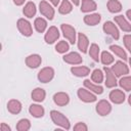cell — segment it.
<instances>
[{
  "mask_svg": "<svg viewBox=\"0 0 131 131\" xmlns=\"http://www.w3.org/2000/svg\"><path fill=\"white\" fill-rule=\"evenodd\" d=\"M110 49L115 53V55H117L118 57L122 58L123 60H126L128 58L127 57V53L125 52V50L121 46H119V45H111L110 46Z\"/></svg>",
  "mask_w": 131,
  "mask_h": 131,
  "instance_id": "28",
  "label": "cell"
},
{
  "mask_svg": "<svg viewBox=\"0 0 131 131\" xmlns=\"http://www.w3.org/2000/svg\"><path fill=\"white\" fill-rule=\"evenodd\" d=\"M69 49H70V46H69V43L67 41H59L55 45V50L58 53H66Z\"/></svg>",
  "mask_w": 131,
  "mask_h": 131,
  "instance_id": "35",
  "label": "cell"
},
{
  "mask_svg": "<svg viewBox=\"0 0 131 131\" xmlns=\"http://www.w3.org/2000/svg\"><path fill=\"white\" fill-rule=\"evenodd\" d=\"M78 96L79 98L84 102H93L96 100V96L93 92L89 91L85 88H79L78 89Z\"/></svg>",
  "mask_w": 131,
  "mask_h": 131,
  "instance_id": "9",
  "label": "cell"
},
{
  "mask_svg": "<svg viewBox=\"0 0 131 131\" xmlns=\"http://www.w3.org/2000/svg\"><path fill=\"white\" fill-rule=\"evenodd\" d=\"M53 101L55 104H57L59 106H63V105H67L69 103L70 96L66 92H57L53 95Z\"/></svg>",
  "mask_w": 131,
  "mask_h": 131,
  "instance_id": "13",
  "label": "cell"
},
{
  "mask_svg": "<svg viewBox=\"0 0 131 131\" xmlns=\"http://www.w3.org/2000/svg\"><path fill=\"white\" fill-rule=\"evenodd\" d=\"M89 46V39L87 38V36L83 33H79L78 34V48L80 51H82L83 53L87 52Z\"/></svg>",
  "mask_w": 131,
  "mask_h": 131,
  "instance_id": "15",
  "label": "cell"
},
{
  "mask_svg": "<svg viewBox=\"0 0 131 131\" xmlns=\"http://www.w3.org/2000/svg\"><path fill=\"white\" fill-rule=\"evenodd\" d=\"M58 38H59V31H58V29H57L56 27H54V26L50 27V28L47 30V32H46V34H45V36H44L45 42H46L47 44H52V43H54Z\"/></svg>",
  "mask_w": 131,
  "mask_h": 131,
  "instance_id": "8",
  "label": "cell"
},
{
  "mask_svg": "<svg viewBox=\"0 0 131 131\" xmlns=\"http://www.w3.org/2000/svg\"><path fill=\"white\" fill-rule=\"evenodd\" d=\"M0 130H1V131H11V128H10L6 123H1Z\"/></svg>",
  "mask_w": 131,
  "mask_h": 131,
  "instance_id": "38",
  "label": "cell"
},
{
  "mask_svg": "<svg viewBox=\"0 0 131 131\" xmlns=\"http://www.w3.org/2000/svg\"><path fill=\"white\" fill-rule=\"evenodd\" d=\"M119 85L126 91H131V77L126 76L120 79Z\"/></svg>",
  "mask_w": 131,
  "mask_h": 131,
  "instance_id": "34",
  "label": "cell"
},
{
  "mask_svg": "<svg viewBox=\"0 0 131 131\" xmlns=\"http://www.w3.org/2000/svg\"><path fill=\"white\" fill-rule=\"evenodd\" d=\"M128 102H129V104L131 105V94H130L129 97H128Z\"/></svg>",
  "mask_w": 131,
  "mask_h": 131,
  "instance_id": "43",
  "label": "cell"
},
{
  "mask_svg": "<svg viewBox=\"0 0 131 131\" xmlns=\"http://www.w3.org/2000/svg\"><path fill=\"white\" fill-rule=\"evenodd\" d=\"M42 58L39 54H31L26 58V64L31 69H36L41 64Z\"/></svg>",
  "mask_w": 131,
  "mask_h": 131,
  "instance_id": "14",
  "label": "cell"
},
{
  "mask_svg": "<svg viewBox=\"0 0 131 131\" xmlns=\"http://www.w3.org/2000/svg\"><path fill=\"white\" fill-rule=\"evenodd\" d=\"M36 11H37L36 5H35L34 2H31V1L28 2V3L25 5L24 9H23V12H24L25 16H27V17H29V18L33 17V16L36 14Z\"/></svg>",
  "mask_w": 131,
  "mask_h": 131,
  "instance_id": "22",
  "label": "cell"
},
{
  "mask_svg": "<svg viewBox=\"0 0 131 131\" xmlns=\"http://www.w3.org/2000/svg\"><path fill=\"white\" fill-rule=\"evenodd\" d=\"M7 110L13 115H17L21 111V103L16 99H10L7 103Z\"/></svg>",
  "mask_w": 131,
  "mask_h": 131,
  "instance_id": "19",
  "label": "cell"
},
{
  "mask_svg": "<svg viewBox=\"0 0 131 131\" xmlns=\"http://www.w3.org/2000/svg\"><path fill=\"white\" fill-rule=\"evenodd\" d=\"M34 27H35L37 32L43 33L47 28V21L43 17H37L34 21Z\"/></svg>",
  "mask_w": 131,
  "mask_h": 131,
  "instance_id": "27",
  "label": "cell"
},
{
  "mask_svg": "<svg viewBox=\"0 0 131 131\" xmlns=\"http://www.w3.org/2000/svg\"><path fill=\"white\" fill-rule=\"evenodd\" d=\"M31 128V123L28 119H20L16 124V130L18 131H28Z\"/></svg>",
  "mask_w": 131,
  "mask_h": 131,
  "instance_id": "32",
  "label": "cell"
},
{
  "mask_svg": "<svg viewBox=\"0 0 131 131\" xmlns=\"http://www.w3.org/2000/svg\"><path fill=\"white\" fill-rule=\"evenodd\" d=\"M126 15H127L128 19L131 21V9H129V10H127V11H126Z\"/></svg>",
  "mask_w": 131,
  "mask_h": 131,
  "instance_id": "41",
  "label": "cell"
},
{
  "mask_svg": "<svg viewBox=\"0 0 131 131\" xmlns=\"http://www.w3.org/2000/svg\"><path fill=\"white\" fill-rule=\"evenodd\" d=\"M71 1H72V3H73L74 5H76V6L80 4V0H71Z\"/></svg>",
  "mask_w": 131,
  "mask_h": 131,
  "instance_id": "42",
  "label": "cell"
},
{
  "mask_svg": "<svg viewBox=\"0 0 131 131\" xmlns=\"http://www.w3.org/2000/svg\"><path fill=\"white\" fill-rule=\"evenodd\" d=\"M60 29H61V32H62V35L64 36V38L71 44H74L76 42V30H75V28H73L69 24H62Z\"/></svg>",
  "mask_w": 131,
  "mask_h": 131,
  "instance_id": "2",
  "label": "cell"
},
{
  "mask_svg": "<svg viewBox=\"0 0 131 131\" xmlns=\"http://www.w3.org/2000/svg\"><path fill=\"white\" fill-rule=\"evenodd\" d=\"M59 1H60V0H49V2H51L52 5H54V6H57L58 3H59Z\"/></svg>",
  "mask_w": 131,
  "mask_h": 131,
  "instance_id": "40",
  "label": "cell"
},
{
  "mask_svg": "<svg viewBox=\"0 0 131 131\" xmlns=\"http://www.w3.org/2000/svg\"><path fill=\"white\" fill-rule=\"evenodd\" d=\"M129 63H130V67H131V58H129Z\"/></svg>",
  "mask_w": 131,
  "mask_h": 131,
  "instance_id": "44",
  "label": "cell"
},
{
  "mask_svg": "<svg viewBox=\"0 0 131 131\" xmlns=\"http://www.w3.org/2000/svg\"><path fill=\"white\" fill-rule=\"evenodd\" d=\"M103 31L106 35L111 36L112 38H114L115 40H118L120 38V33H119V30L117 28V26L112 23V21H105L104 25H103Z\"/></svg>",
  "mask_w": 131,
  "mask_h": 131,
  "instance_id": "6",
  "label": "cell"
},
{
  "mask_svg": "<svg viewBox=\"0 0 131 131\" xmlns=\"http://www.w3.org/2000/svg\"><path fill=\"white\" fill-rule=\"evenodd\" d=\"M87 129H88L87 125L83 122H79L74 126V130H76V131H86Z\"/></svg>",
  "mask_w": 131,
  "mask_h": 131,
  "instance_id": "37",
  "label": "cell"
},
{
  "mask_svg": "<svg viewBox=\"0 0 131 131\" xmlns=\"http://www.w3.org/2000/svg\"><path fill=\"white\" fill-rule=\"evenodd\" d=\"M115 23L124 32H127V33L128 32H131V25L129 24V21L123 15H117V16H115Z\"/></svg>",
  "mask_w": 131,
  "mask_h": 131,
  "instance_id": "17",
  "label": "cell"
},
{
  "mask_svg": "<svg viewBox=\"0 0 131 131\" xmlns=\"http://www.w3.org/2000/svg\"><path fill=\"white\" fill-rule=\"evenodd\" d=\"M113 71V73L116 75V77H122L124 75H127L129 73V69H128V66L126 63H124L123 61L119 60V61H116L115 64L112 67L111 69Z\"/></svg>",
  "mask_w": 131,
  "mask_h": 131,
  "instance_id": "7",
  "label": "cell"
},
{
  "mask_svg": "<svg viewBox=\"0 0 131 131\" xmlns=\"http://www.w3.org/2000/svg\"><path fill=\"white\" fill-rule=\"evenodd\" d=\"M97 5L93 0H82L81 4V11L83 12H90L96 9Z\"/></svg>",
  "mask_w": 131,
  "mask_h": 131,
  "instance_id": "24",
  "label": "cell"
},
{
  "mask_svg": "<svg viewBox=\"0 0 131 131\" xmlns=\"http://www.w3.org/2000/svg\"><path fill=\"white\" fill-rule=\"evenodd\" d=\"M106 6H107L108 11L112 13H117L122 10V4L118 0H108Z\"/></svg>",
  "mask_w": 131,
  "mask_h": 131,
  "instance_id": "26",
  "label": "cell"
},
{
  "mask_svg": "<svg viewBox=\"0 0 131 131\" xmlns=\"http://www.w3.org/2000/svg\"><path fill=\"white\" fill-rule=\"evenodd\" d=\"M25 1H26V0H13V3H14L15 5L19 6V5H23V4L25 3Z\"/></svg>",
  "mask_w": 131,
  "mask_h": 131,
  "instance_id": "39",
  "label": "cell"
},
{
  "mask_svg": "<svg viewBox=\"0 0 131 131\" xmlns=\"http://www.w3.org/2000/svg\"><path fill=\"white\" fill-rule=\"evenodd\" d=\"M100 60L104 66H108L114 62V56L108 51H103L100 55Z\"/></svg>",
  "mask_w": 131,
  "mask_h": 131,
  "instance_id": "33",
  "label": "cell"
},
{
  "mask_svg": "<svg viewBox=\"0 0 131 131\" xmlns=\"http://www.w3.org/2000/svg\"><path fill=\"white\" fill-rule=\"evenodd\" d=\"M45 96H46L45 90L42 89V88H35L32 91V99L37 101V102L43 101L45 99Z\"/></svg>",
  "mask_w": 131,
  "mask_h": 131,
  "instance_id": "25",
  "label": "cell"
},
{
  "mask_svg": "<svg viewBox=\"0 0 131 131\" xmlns=\"http://www.w3.org/2000/svg\"><path fill=\"white\" fill-rule=\"evenodd\" d=\"M101 20V15L99 13L87 14L84 16V23L88 26H96Z\"/></svg>",
  "mask_w": 131,
  "mask_h": 131,
  "instance_id": "20",
  "label": "cell"
},
{
  "mask_svg": "<svg viewBox=\"0 0 131 131\" xmlns=\"http://www.w3.org/2000/svg\"><path fill=\"white\" fill-rule=\"evenodd\" d=\"M16 27L18 31L20 32V34L26 37H30L33 34V29H32L31 24L25 18H19L16 23Z\"/></svg>",
  "mask_w": 131,
  "mask_h": 131,
  "instance_id": "3",
  "label": "cell"
},
{
  "mask_svg": "<svg viewBox=\"0 0 131 131\" xmlns=\"http://www.w3.org/2000/svg\"><path fill=\"white\" fill-rule=\"evenodd\" d=\"M71 72L73 75H75L77 77H85L90 74V69L87 67L79 66V67H73L71 69Z\"/></svg>",
  "mask_w": 131,
  "mask_h": 131,
  "instance_id": "21",
  "label": "cell"
},
{
  "mask_svg": "<svg viewBox=\"0 0 131 131\" xmlns=\"http://www.w3.org/2000/svg\"><path fill=\"white\" fill-rule=\"evenodd\" d=\"M110 99L116 104L123 103L125 101V93L120 89H114L110 93Z\"/></svg>",
  "mask_w": 131,
  "mask_h": 131,
  "instance_id": "12",
  "label": "cell"
},
{
  "mask_svg": "<svg viewBox=\"0 0 131 131\" xmlns=\"http://www.w3.org/2000/svg\"><path fill=\"white\" fill-rule=\"evenodd\" d=\"M104 73H105V86L107 88H114L117 85V79H116V75L113 73V71L111 69H108L107 67H104L103 69Z\"/></svg>",
  "mask_w": 131,
  "mask_h": 131,
  "instance_id": "11",
  "label": "cell"
},
{
  "mask_svg": "<svg viewBox=\"0 0 131 131\" xmlns=\"http://www.w3.org/2000/svg\"><path fill=\"white\" fill-rule=\"evenodd\" d=\"M39 9L43 16L48 18L49 20L53 19L54 16V8L47 2V1H41L39 3Z\"/></svg>",
  "mask_w": 131,
  "mask_h": 131,
  "instance_id": "4",
  "label": "cell"
},
{
  "mask_svg": "<svg viewBox=\"0 0 131 131\" xmlns=\"http://www.w3.org/2000/svg\"><path fill=\"white\" fill-rule=\"evenodd\" d=\"M72 9H73L72 3L69 0H62L60 6L58 8V11L61 14H68V13H70L72 11Z\"/></svg>",
  "mask_w": 131,
  "mask_h": 131,
  "instance_id": "29",
  "label": "cell"
},
{
  "mask_svg": "<svg viewBox=\"0 0 131 131\" xmlns=\"http://www.w3.org/2000/svg\"><path fill=\"white\" fill-rule=\"evenodd\" d=\"M123 42H124V45L125 47L128 49L129 52H131V35H125L124 38H123Z\"/></svg>",
  "mask_w": 131,
  "mask_h": 131,
  "instance_id": "36",
  "label": "cell"
},
{
  "mask_svg": "<svg viewBox=\"0 0 131 131\" xmlns=\"http://www.w3.org/2000/svg\"><path fill=\"white\" fill-rule=\"evenodd\" d=\"M112 111V105L108 101L102 99L96 104V112L99 116H107Z\"/></svg>",
  "mask_w": 131,
  "mask_h": 131,
  "instance_id": "10",
  "label": "cell"
},
{
  "mask_svg": "<svg viewBox=\"0 0 131 131\" xmlns=\"http://www.w3.org/2000/svg\"><path fill=\"white\" fill-rule=\"evenodd\" d=\"M50 117H51L53 123L56 126H59L60 128L66 129V130H69L71 128L69 119L64 115H62L61 113H59L57 111H51L50 112Z\"/></svg>",
  "mask_w": 131,
  "mask_h": 131,
  "instance_id": "1",
  "label": "cell"
},
{
  "mask_svg": "<svg viewBox=\"0 0 131 131\" xmlns=\"http://www.w3.org/2000/svg\"><path fill=\"white\" fill-rule=\"evenodd\" d=\"M29 112L35 118H41L44 116V113H45L43 106H41L39 104H31L29 107Z\"/></svg>",
  "mask_w": 131,
  "mask_h": 131,
  "instance_id": "23",
  "label": "cell"
},
{
  "mask_svg": "<svg viewBox=\"0 0 131 131\" xmlns=\"http://www.w3.org/2000/svg\"><path fill=\"white\" fill-rule=\"evenodd\" d=\"M89 55H90V57H92V59L94 61H98L99 60V47H98L97 44L93 43V44L90 45Z\"/></svg>",
  "mask_w": 131,
  "mask_h": 131,
  "instance_id": "30",
  "label": "cell"
},
{
  "mask_svg": "<svg viewBox=\"0 0 131 131\" xmlns=\"http://www.w3.org/2000/svg\"><path fill=\"white\" fill-rule=\"evenodd\" d=\"M54 77V70L50 67L43 68L38 73V80L42 83H48L50 82Z\"/></svg>",
  "mask_w": 131,
  "mask_h": 131,
  "instance_id": "5",
  "label": "cell"
},
{
  "mask_svg": "<svg viewBox=\"0 0 131 131\" xmlns=\"http://www.w3.org/2000/svg\"><path fill=\"white\" fill-rule=\"evenodd\" d=\"M84 86H85L88 90H90L91 92H93L94 94H101V93L103 92V88H102L99 84L94 83L93 81L91 82L90 80H87V79L84 81Z\"/></svg>",
  "mask_w": 131,
  "mask_h": 131,
  "instance_id": "18",
  "label": "cell"
},
{
  "mask_svg": "<svg viewBox=\"0 0 131 131\" xmlns=\"http://www.w3.org/2000/svg\"><path fill=\"white\" fill-rule=\"evenodd\" d=\"M91 80L94 82V83H97V84H100L102 81H103V74H102V71L99 70V69H95L92 74H91Z\"/></svg>",
  "mask_w": 131,
  "mask_h": 131,
  "instance_id": "31",
  "label": "cell"
},
{
  "mask_svg": "<svg viewBox=\"0 0 131 131\" xmlns=\"http://www.w3.org/2000/svg\"><path fill=\"white\" fill-rule=\"evenodd\" d=\"M63 60L70 64H79L83 59L78 52H70L63 56Z\"/></svg>",
  "mask_w": 131,
  "mask_h": 131,
  "instance_id": "16",
  "label": "cell"
}]
</instances>
